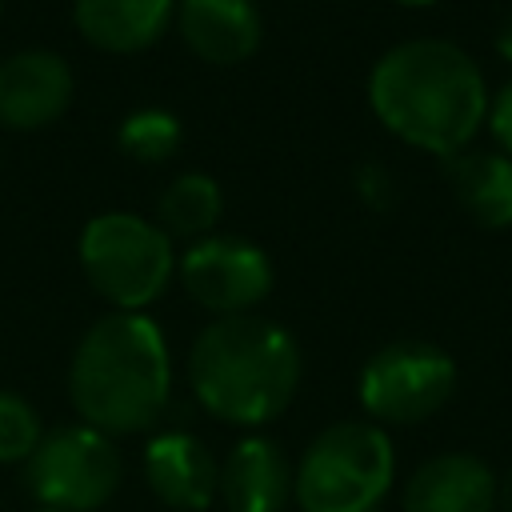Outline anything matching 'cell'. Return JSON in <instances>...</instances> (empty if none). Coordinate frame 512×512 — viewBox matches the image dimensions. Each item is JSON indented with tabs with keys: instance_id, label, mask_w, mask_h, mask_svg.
I'll return each mask as SVG.
<instances>
[{
	"instance_id": "21",
	"label": "cell",
	"mask_w": 512,
	"mask_h": 512,
	"mask_svg": "<svg viewBox=\"0 0 512 512\" xmlns=\"http://www.w3.org/2000/svg\"><path fill=\"white\" fill-rule=\"evenodd\" d=\"M496 508H500V512H512V472L496 484Z\"/></svg>"
},
{
	"instance_id": "12",
	"label": "cell",
	"mask_w": 512,
	"mask_h": 512,
	"mask_svg": "<svg viewBox=\"0 0 512 512\" xmlns=\"http://www.w3.org/2000/svg\"><path fill=\"white\" fill-rule=\"evenodd\" d=\"M292 496V464L272 436L248 432L220 460V500L228 512H284Z\"/></svg>"
},
{
	"instance_id": "10",
	"label": "cell",
	"mask_w": 512,
	"mask_h": 512,
	"mask_svg": "<svg viewBox=\"0 0 512 512\" xmlns=\"http://www.w3.org/2000/svg\"><path fill=\"white\" fill-rule=\"evenodd\" d=\"M144 480L172 512H204L220 496V460L192 432H156L144 444Z\"/></svg>"
},
{
	"instance_id": "6",
	"label": "cell",
	"mask_w": 512,
	"mask_h": 512,
	"mask_svg": "<svg viewBox=\"0 0 512 512\" xmlns=\"http://www.w3.org/2000/svg\"><path fill=\"white\" fill-rule=\"evenodd\" d=\"M24 480L40 508L52 512H96L124 480V456L112 436L92 424L44 428L36 452L24 460Z\"/></svg>"
},
{
	"instance_id": "7",
	"label": "cell",
	"mask_w": 512,
	"mask_h": 512,
	"mask_svg": "<svg viewBox=\"0 0 512 512\" xmlns=\"http://www.w3.org/2000/svg\"><path fill=\"white\" fill-rule=\"evenodd\" d=\"M456 392V364L428 340H392L376 348L356 380V396L372 424H420Z\"/></svg>"
},
{
	"instance_id": "4",
	"label": "cell",
	"mask_w": 512,
	"mask_h": 512,
	"mask_svg": "<svg viewBox=\"0 0 512 512\" xmlns=\"http://www.w3.org/2000/svg\"><path fill=\"white\" fill-rule=\"evenodd\" d=\"M396 480V448L372 420L324 428L292 468L300 512H376Z\"/></svg>"
},
{
	"instance_id": "22",
	"label": "cell",
	"mask_w": 512,
	"mask_h": 512,
	"mask_svg": "<svg viewBox=\"0 0 512 512\" xmlns=\"http://www.w3.org/2000/svg\"><path fill=\"white\" fill-rule=\"evenodd\" d=\"M396 4H404V8H424V4H436V0H396Z\"/></svg>"
},
{
	"instance_id": "14",
	"label": "cell",
	"mask_w": 512,
	"mask_h": 512,
	"mask_svg": "<svg viewBox=\"0 0 512 512\" xmlns=\"http://www.w3.org/2000/svg\"><path fill=\"white\" fill-rule=\"evenodd\" d=\"M404 512H496V476L468 452L432 456L408 476Z\"/></svg>"
},
{
	"instance_id": "20",
	"label": "cell",
	"mask_w": 512,
	"mask_h": 512,
	"mask_svg": "<svg viewBox=\"0 0 512 512\" xmlns=\"http://www.w3.org/2000/svg\"><path fill=\"white\" fill-rule=\"evenodd\" d=\"M496 52L512 64V12L504 16V24H500V32H496Z\"/></svg>"
},
{
	"instance_id": "5",
	"label": "cell",
	"mask_w": 512,
	"mask_h": 512,
	"mask_svg": "<svg viewBox=\"0 0 512 512\" xmlns=\"http://www.w3.org/2000/svg\"><path fill=\"white\" fill-rule=\"evenodd\" d=\"M88 288L112 312H148L176 280L172 236L136 212H100L84 224L76 244Z\"/></svg>"
},
{
	"instance_id": "13",
	"label": "cell",
	"mask_w": 512,
	"mask_h": 512,
	"mask_svg": "<svg viewBox=\"0 0 512 512\" xmlns=\"http://www.w3.org/2000/svg\"><path fill=\"white\" fill-rule=\"evenodd\" d=\"M176 20V0H72L76 32L108 56H140Z\"/></svg>"
},
{
	"instance_id": "15",
	"label": "cell",
	"mask_w": 512,
	"mask_h": 512,
	"mask_svg": "<svg viewBox=\"0 0 512 512\" xmlns=\"http://www.w3.org/2000/svg\"><path fill=\"white\" fill-rule=\"evenodd\" d=\"M448 184L480 228H512V156L464 148L448 156Z\"/></svg>"
},
{
	"instance_id": "19",
	"label": "cell",
	"mask_w": 512,
	"mask_h": 512,
	"mask_svg": "<svg viewBox=\"0 0 512 512\" xmlns=\"http://www.w3.org/2000/svg\"><path fill=\"white\" fill-rule=\"evenodd\" d=\"M484 124H488L492 140L500 144V152L512 156V80L496 96H488V120Z\"/></svg>"
},
{
	"instance_id": "8",
	"label": "cell",
	"mask_w": 512,
	"mask_h": 512,
	"mask_svg": "<svg viewBox=\"0 0 512 512\" xmlns=\"http://www.w3.org/2000/svg\"><path fill=\"white\" fill-rule=\"evenodd\" d=\"M176 280L184 292L212 316H244L256 312L272 296V260L268 252L232 232H212L176 252Z\"/></svg>"
},
{
	"instance_id": "16",
	"label": "cell",
	"mask_w": 512,
	"mask_h": 512,
	"mask_svg": "<svg viewBox=\"0 0 512 512\" xmlns=\"http://www.w3.org/2000/svg\"><path fill=\"white\" fill-rule=\"evenodd\" d=\"M224 216V188L208 172H180L156 196V224L172 240H204Z\"/></svg>"
},
{
	"instance_id": "11",
	"label": "cell",
	"mask_w": 512,
	"mask_h": 512,
	"mask_svg": "<svg viewBox=\"0 0 512 512\" xmlns=\"http://www.w3.org/2000/svg\"><path fill=\"white\" fill-rule=\"evenodd\" d=\"M172 28L204 64H244L264 40V16L256 0H176Z\"/></svg>"
},
{
	"instance_id": "18",
	"label": "cell",
	"mask_w": 512,
	"mask_h": 512,
	"mask_svg": "<svg viewBox=\"0 0 512 512\" xmlns=\"http://www.w3.org/2000/svg\"><path fill=\"white\" fill-rule=\"evenodd\" d=\"M44 436L40 412L12 388H0V464H24Z\"/></svg>"
},
{
	"instance_id": "17",
	"label": "cell",
	"mask_w": 512,
	"mask_h": 512,
	"mask_svg": "<svg viewBox=\"0 0 512 512\" xmlns=\"http://www.w3.org/2000/svg\"><path fill=\"white\" fill-rule=\"evenodd\" d=\"M116 144L136 164H168L184 144V124L168 108H136L120 120Z\"/></svg>"
},
{
	"instance_id": "1",
	"label": "cell",
	"mask_w": 512,
	"mask_h": 512,
	"mask_svg": "<svg viewBox=\"0 0 512 512\" xmlns=\"http://www.w3.org/2000/svg\"><path fill=\"white\" fill-rule=\"evenodd\" d=\"M368 108L396 140L448 160L484 128L488 84L460 44L416 36L372 64Z\"/></svg>"
},
{
	"instance_id": "23",
	"label": "cell",
	"mask_w": 512,
	"mask_h": 512,
	"mask_svg": "<svg viewBox=\"0 0 512 512\" xmlns=\"http://www.w3.org/2000/svg\"><path fill=\"white\" fill-rule=\"evenodd\" d=\"M36 512H52V508H36Z\"/></svg>"
},
{
	"instance_id": "9",
	"label": "cell",
	"mask_w": 512,
	"mask_h": 512,
	"mask_svg": "<svg viewBox=\"0 0 512 512\" xmlns=\"http://www.w3.org/2000/svg\"><path fill=\"white\" fill-rule=\"evenodd\" d=\"M72 64L52 48H16L0 60V124L36 132L56 124L72 104Z\"/></svg>"
},
{
	"instance_id": "2",
	"label": "cell",
	"mask_w": 512,
	"mask_h": 512,
	"mask_svg": "<svg viewBox=\"0 0 512 512\" xmlns=\"http://www.w3.org/2000/svg\"><path fill=\"white\" fill-rule=\"evenodd\" d=\"M172 396V352L148 312H104L84 328L68 364V400L80 424L104 436L148 432Z\"/></svg>"
},
{
	"instance_id": "3",
	"label": "cell",
	"mask_w": 512,
	"mask_h": 512,
	"mask_svg": "<svg viewBox=\"0 0 512 512\" xmlns=\"http://www.w3.org/2000/svg\"><path fill=\"white\" fill-rule=\"evenodd\" d=\"M304 376L296 336L260 316H216L188 352V384L208 416L232 428H264L288 412Z\"/></svg>"
},
{
	"instance_id": "24",
	"label": "cell",
	"mask_w": 512,
	"mask_h": 512,
	"mask_svg": "<svg viewBox=\"0 0 512 512\" xmlns=\"http://www.w3.org/2000/svg\"><path fill=\"white\" fill-rule=\"evenodd\" d=\"M0 12H4V0H0Z\"/></svg>"
}]
</instances>
